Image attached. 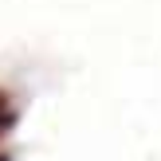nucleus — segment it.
I'll use <instances>...</instances> for the list:
<instances>
[{"label": "nucleus", "instance_id": "f03ea898", "mask_svg": "<svg viewBox=\"0 0 161 161\" xmlns=\"http://www.w3.org/2000/svg\"><path fill=\"white\" fill-rule=\"evenodd\" d=\"M0 161H8V157H0Z\"/></svg>", "mask_w": 161, "mask_h": 161}, {"label": "nucleus", "instance_id": "f257e3e1", "mask_svg": "<svg viewBox=\"0 0 161 161\" xmlns=\"http://www.w3.org/2000/svg\"><path fill=\"white\" fill-rule=\"evenodd\" d=\"M12 118H16V114H12V106H8V98L0 94V134H4L8 126H12Z\"/></svg>", "mask_w": 161, "mask_h": 161}]
</instances>
